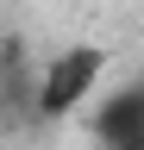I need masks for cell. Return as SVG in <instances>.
<instances>
[{"mask_svg": "<svg viewBox=\"0 0 144 150\" xmlns=\"http://www.w3.org/2000/svg\"><path fill=\"white\" fill-rule=\"evenodd\" d=\"M94 138L106 150H144V88L106 94L100 112H94Z\"/></svg>", "mask_w": 144, "mask_h": 150, "instance_id": "obj_2", "label": "cell"}, {"mask_svg": "<svg viewBox=\"0 0 144 150\" xmlns=\"http://www.w3.org/2000/svg\"><path fill=\"white\" fill-rule=\"evenodd\" d=\"M100 75H106V50L100 44H69V50H57L44 63V75H38V112H44V119L75 112L88 94L100 88Z\"/></svg>", "mask_w": 144, "mask_h": 150, "instance_id": "obj_1", "label": "cell"}]
</instances>
